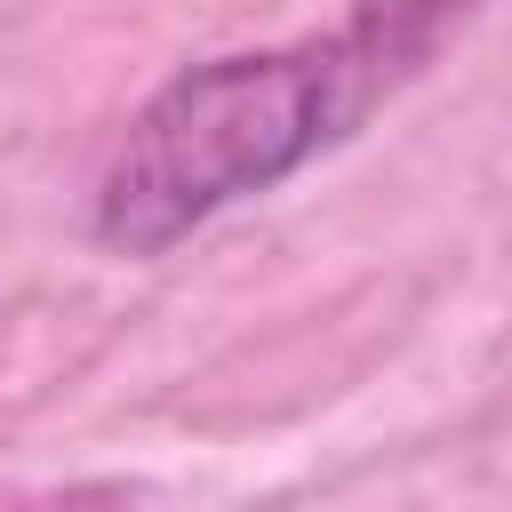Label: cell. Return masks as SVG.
Segmentation results:
<instances>
[{"label":"cell","instance_id":"obj_1","mask_svg":"<svg viewBox=\"0 0 512 512\" xmlns=\"http://www.w3.org/2000/svg\"><path fill=\"white\" fill-rule=\"evenodd\" d=\"M472 0H368L328 40L240 48L184 64L144 96L120 152L96 176V240L120 256H160L208 216L288 184L320 160L400 72L432 56V40Z\"/></svg>","mask_w":512,"mask_h":512}]
</instances>
